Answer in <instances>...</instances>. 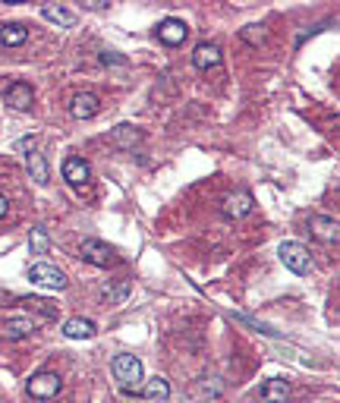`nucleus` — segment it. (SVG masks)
I'll use <instances>...</instances> for the list:
<instances>
[{"instance_id": "1", "label": "nucleus", "mask_w": 340, "mask_h": 403, "mask_svg": "<svg viewBox=\"0 0 340 403\" xmlns=\"http://www.w3.org/2000/svg\"><path fill=\"white\" fill-rule=\"evenodd\" d=\"M113 378L120 381V388L126 390V394H139L142 390V362H139V356H132V353H120V356H113Z\"/></svg>"}, {"instance_id": "2", "label": "nucleus", "mask_w": 340, "mask_h": 403, "mask_svg": "<svg viewBox=\"0 0 340 403\" xmlns=\"http://www.w3.org/2000/svg\"><path fill=\"white\" fill-rule=\"evenodd\" d=\"M277 255H281L283 268H290L293 274H309L312 271V258H309V249L302 243H281Z\"/></svg>"}, {"instance_id": "3", "label": "nucleus", "mask_w": 340, "mask_h": 403, "mask_svg": "<svg viewBox=\"0 0 340 403\" xmlns=\"http://www.w3.org/2000/svg\"><path fill=\"white\" fill-rule=\"evenodd\" d=\"M60 388H63V381L57 372H38V375L25 384L29 397H35V400H50V397L60 394Z\"/></svg>"}, {"instance_id": "4", "label": "nucleus", "mask_w": 340, "mask_h": 403, "mask_svg": "<svg viewBox=\"0 0 340 403\" xmlns=\"http://www.w3.org/2000/svg\"><path fill=\"white\" fill-rule=\"evenodd\" d=\"M29 281L38 283V287H48V290H63V287H66V274H63L60 268H54V264H48V262L31 264Z\"/></svg>"}, {"instance_id": "5", "label": "nucleus", "mask_w": 340, "mask_h": 403, "mask_svg": "<svg viewBox=\"0 0 340 403\" xmlns=\"http://www.w3.org/2000/svg\"><path fill=\"white\" fill-rule=\"evenodd\" d=\"M79 252H82V262L94 264V268H107V264L117 262V258H113V249L107 243H101V239H82Z\"/></svg>"}, {"instance_id": "6", "label": "nucleus", "mask_w": 340, "mask_h": 403, "mask_svg": "<svg viewBox=\"0 0 340 403\" xmlns=\"http://www.w3.org/2000/svg\"><path fill=\"white\" fill-rule=\"evenodd\" d=\"M155 31H157V41L170 44V48H176V44H183V41H186V38H189V25L183 22V19H176V16L161 19Z\"/></svg>"}, {"instance_id": "7", "label": "nucleus", "mask_w": 340, "mask_h": 403, "mask_svg": "<svg viewBox=\"0 0 340 403\" xmlns=\"http://www.w3.org/2000/svg\"><path fill=\"white\" fill-rule=\"evenodd\" d=\"M3 101H6V107L25 113V111H31V104H35V92H31L29 82H13V85H6Z\"/></svg>"}, {"instance_id": "8", "label": "nucleus", "mask_w": 340, "mask_h": 403, "mask_svg": "<svg viewBox=\"0 0 340 403\" xmlns=\"http://www.w3.org/2000/svg\"><path fill=\"white\" fill-rule=\"evenodd\" d=\"M98 111H101V98L92 92H79L69 101V113H73L76 120H92Z\"/></svg>"}, {"instance_id": "9", "label": "nucleus", "mask_w": 340, "mask_h": 403, "mask_svg": "<svg viewBox=\"0 0 340 403\" xmlns=\"http://www.w3.org/2000/svg\"><path fill=\"white\" fill-rule=\"evenodd\" d=\"M63 180L69 183V186H85L88 180H92V170H88V164L82 161V157H76V155H69L66 161H63Z\"/></svg>"}, {"instance_id": "10", "label": "nucleus", "mask_w": 340, "mask_h": 403, "mask_svg": "<svg viewBox=\"0 0 340 403\" xmlns=\"http://www.w3.org/2000/svg\"><path fill=\"white\" fill-rule=\"evenodd\" d=\"M309 227H312V233L318 239H325V243H337V236H340V224H337V218H327V214H312V220H309Z\"/></svg>"}, {"instance_id": "11", "label": "nucleus", "mask_w": 340, "mask_h": 403, "mask_svg": "<svg viewBox=\"0 0 340 403\" xmlns=\"http://www.w3.org/2000/svg\"><path fill=\"white\" fill-rule=\"evenodd\" d=\"M220 60H224V54H220V48H218V44H208V41H201L199 48L192 50V63H195V66H199V69H214Z\"/></svg>"}, {"instance_id": "12", "label": "nucleus", "mask_w": 340, "mask_h": 403, "mask_svg": "<svg viewBox=\"0 0 340 403\" xmlns=\"http://www.w3.org/2000/svg\"><path fill=\"white\" fill-rule=\"evenodd\" d=\"M252 211V195L249 192H233V195H227V202H224V214L227 218H246V214Z\"/></svg>"}, {"instance_id": "13", "label": "nucleus", "mask_w": 340, "mask_h": 403, "mask_svg": "<svg viewBox=\"0 0 340 403\" xmlns=\"http://www.w3.org/2000/svg\"><path fill=\"white\" fill-rule=\"evenodd\" d=\"M142 397H145V400H151V403H167V397H170L167 378L155 375L151 381H145V384H142Z\"/></svg>"}, {"instance_id": "14", "label": "nucleus", "mask_w": 340, "mask_h": 403, "mask_svg": "<svg viewBox=\"0 0 340 403\" xmlns=\"http://www.w3.org/2000/svg\"><path fill=\"white\" fill-rule=\"evenodd\" d=\"M25 38H29V29L22 22L0 25V44H6V48H19V44H25Z\"/></svg>"}, {"instance_id": "15", "label": "nucleus", "mask_w": 340, "mask_h": 403, "mask_svg": "<svg viewBox=\"0 0 340 403\" xmlns=\"http://www.w3.org/2000/svg\"><path fill=\"white\" fill-rule=\"evenodd\" d=\"M94 321H88V318H69L66 325H63V334H66L69 340H88V337H94Z\"/></svg>"}, {"instance_id": "16", "label": "nucleus", "mask_w": 340, "mask_h": 403, "mask_svg": "<svg viewBox=\"0 0 340 403\" xmlns=\"http://www.w3.org/2000/svg\"><path fill=\"white\" fill-rule=\"evenodd\" d=\"M290 397V384L283 381V378H268V381L262 384V400L268 403H283Z\"/></svg>"}, {"instance_id": "17", "label": "nucleus", "mask_w": 340, "mask_h": 403, "mask_svg": "<svg viewBox=\"0 0 340 403\" xmlns=\"http://www.w3.org/2000/svg\"><path fill=\"white\" fill-rule=\"evenodd\" d=\"M25 167H29V176L38 183V186H48V183H50L48 161H44V155H38V151H31V155L25 157Z\"/></svg>"}, {"instance_id": "18", "label": "nucleus", "mask_w": 340, "mask_h": 403, "mask_svg": "<svg viewBox=\"0 0 340 403\" xmlns=\"http://www.w3.org/2000/svg\"><path fill=\"white\" fill-rule=\"evenodd\" d=\"M31 331H35V321H31V318H10L3 325V337L6 340H22V337H29Z\"/></svg>"}, {"instance_id": "19", "label": "nucleus", "mask_w": 340, "mask_h": 403, "mask_svg": "<svg viewBox=\"0 0 340 403\" xmlns=\"http://www.w3.org/2000/svg\"><path fill=\"white\" fill-rule=\"evenodd\" d=\"M41 16L48 19V22H54V25H63V29H69V25L76 22V13L73 10H66V6H54V3L44 6Z\"/></svg>"}, {"instance_id": "20", "label": "nucleus", "mask_w": 340, "mask_h": 403, "mask_svg": "<svg viewBox=\"0 0 340 403\" xmlns=\"http://www.w3.org/2000/svg\"><path fill=\"white\" fill-rule=\"evenodd\" d=\"M139 139H142V132H139L136 126H117V129L111 132V142L120 145V148H132Z\"/></svg>"}, {"instance_id": "21", "label": "nucleus", "mask_w": 340, "mask_h": 403, "mask_svg": "<svg viewBox=\"0 0 340 403\" xmlns=\"http://www.w3.org/2000/svg\"><path fill=\"white\" fill-rule=\"evenodd\" d=\"M29 249H31V255H48L50 252V236L44 227H35V230L29 233Z\"/></svg>"}, {"instance_id": "22", "label": "nucleus", "mask_w": 340, "mask_h": 403, "mask_svg": "<svg viewBox=\"0 0 340 403\" xmlns=\"http://www.w3.org/2000/svg\"><path fill=\"white\" fill-rule=\"evenodd\" d=\"M22 306H29V309H35V312H41L44 318H57V306L54 302H48V299H22Z\"/></svg>"}, {"instance_id": "23", "label": "nucleus", "mask_w": 340, "mask_h": 403, "mask_svg": "<svg viewBox=\"0 0 340 403\" xmlns=\"http://www.w3.org/2000/svg\"><path fill=\"white\" fill-rule=\"evenodd\" d=\"M16 148H19V151H35V136H29V139H19V142H16Z\"/></svg>"}, {"instance_id": "24", "label": "nucleus", "mask_w": 340, "mask_h": 403, "mask_svg": "<svg viewBox=\"0 0 340 403\" xmlns=\"http://www.w3.org/2000/svg\"><path fill=\"white\" fill-rule=\"evenodd\" d=\"M6 211H10V202H6V195L0 192V218H6Z\"/></svg>"}, {"instance_id": "25", "label": "nucleus", "mask_w": 340, "mask_h": 403, "mask_svg": "<svg viewBox=\"0 0 340 403\" xmlns=\"http://www.w3.org/2000/svg\"><path fill=\"white\" fill-rule=\"evenodd\" d=\"M101 60H104V63H123V57H113V54H101Z\"/></svg>"}]
</instances>
